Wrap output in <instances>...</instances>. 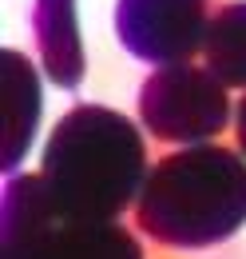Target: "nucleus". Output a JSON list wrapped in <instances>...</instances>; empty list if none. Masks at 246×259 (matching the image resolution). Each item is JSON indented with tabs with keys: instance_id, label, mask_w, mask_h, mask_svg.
Segmentation results:
<instances>
[{
	"instance_id": "f257e3e1",
	"label": "nucleus",
	"mask_w": 246,
	"mask_h": 259,
	"mask_svg": "<svg viewBox=\"0 0 246 259\" xmlns=\"http://www.w3.org/2000/svg\"><path fill=\"white\" fill-rule=\"evenodd\" d=\"M147 148L139 128L111 108L80 104L48 136L40 176L64 215L115 220L143 188Z\"/></svg>"
},
{
	"instance_id": "f03ea898",
	"label": "nucleus",
	"mask_w": 246,
	"mask_h": 259,
	"mask_svg": "<svg viewBox=\"0 0 246 259\" xmlns=\"http://www.w3.org/2000/svg\"><path fill=\"white\" fill-rule=\"evenodd\" d=\"M135 220L163 247L203 251L246 224V163L230 148L191 144L147 171Z\"/></svg>"
},
{
	"instance_id": "7ed1b4c3",
	"label": "nucleus",
	"mask_w": 246,
	"mask_h": 259,
	"mask_svg": "<svg viewBox=\"0 0 246 259\" xmlns=\"http://www.w3.org/2000/svg\"><path fill=\"white\" fill-rule=\"evenodd\" d=\"M139 120L163 144H207L230 124V96L211 68L159 64L139 88Z\"/></svg>"
},
{
	"instance_id": "20e7f679",
	"label": "nucleus",
	"mask_w": 246,
	"mask_h": 259,
	"mask_svg": "<svg viewBox=\"0 0 246 259\" xmlns=\"http://www.w3.org/2000/svg\"><path fill=\"white\" fill-rule=\"evenodd\" d=\"M207 0H119L115 32L135 60L179 64L207 40Z\"/></svg>"
},
{
	"instance_id": "39448f33",
	"label": "nucleus",
	"mask_w": 246,
	"mask_h": 259,
	"mask_svg": "<svg viewBox=\"0 0 246 259\" xmlns=\"http://www.w3.org/2000/svg\"><path fill=\"white\" fill-rule=\"evenodd\" d=\"M60 215L44 176H12L4 184V259H36Z\"/></svg>"
},
{
	"instance_id": "423d86ee",
	"label": "nucleus",
	"mask_w": 246,
	"mask_h": 259,
	"mask_svg": "<svg viewBox=\"0 0 246 259\" xmlns=\"http://www.w3.org/2000/svg\"><path fill=\"white\" fill-rule=\"evenodd\" d=\"M0 72H4V148H0V160L4 171H12L20 156L28 152V140L36 132V116H40V80L32 64L4 48L0 52Z\"/></svg>"
},
{
	"instance_id": "0eeeda50",
	"label": "nucleus",
	"mask_w": 246,
	"mask_h": 259,
	"mask_svg": "<svg viewBox=\"0 0 246 259\" xmlns=\"http://www.w3.org/2000/svg\"><path fill=\"white\" fill-rule=\"evenodd\" d=\"M36 259H143L135 235L115 220H72L60 215Z\"/></svg>"
},
{
	"instance_id": "6e6552de",
	"label": "nucleus",
	"mask_w": 246,
	"mask_h": 259,
	"mask_svg": "<svg viewBox=\"0 0 246 259\" xmlns=\"http://www.w3.org/2000/svg\"><path fill=\"white\" fill-rule=\"evenodd\" d=\"M36 44L44 52V68L60 88H76L84 80V44L76 0H36Z\"/></svg>"
},
{
	"instance_id": "1a4fd4ad",
	"label": "nucleus",
	"mask_w": 246,
	"mask_h": 259,
	"mask_svg": "<svg viewBox=\"0 0 246 259\" xmlns=\"http://www.w3.org/2000/svg\"><path fill=\"white\" fill-rule=\"evenodd\" d=\"M203 56L226 88H246V0H234L211 16Z\"/></svg>"
},
{
	"instance_id": "9d476101",
	"label": "nucleus",
	"mask_w": 246,
	"mask_h": 259,
	"mask_svg": "<svg viewBox=\"0 0 246 259\" xmlns=\"http://www.w3.org/2000/svg\"><path fill=\"white\" fill-rule=\"evenodd\" d=\"M234 132H238V144H242V156H246V96L238 100V112H234Z\"/></svg>"
}]
</instances>
